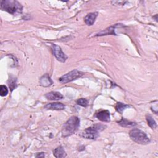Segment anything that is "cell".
<instances>
[{"label":"cell","mask_w":158,"mask_h":158,"mask_svg":"<svg viewBox=\"0 0 158 158\" xmlns=\"http://www.w3.org/2000/svg\"><path fill=\"white\" fill-rule=\"evenodd\" d=\"M80 122V118L78 117H70L62 126V136L66 138L75 133L79 128Z\"/></svg>","instance_id":"cell-1"},{"label":"cell","mask_w":158,"mask_h":158,"mask_svg":"<svg viewBox=\"0 0 158 158\" xmlns=\"http://www.w3.org/2000/svg\"><path fill=\"white\" fill-rule=\"evenodd\" d=\"M1 9L12 15H19L22 12L23 6L15 0H2L1 1Z\"/></svg>","instance_id":"cell-2"},{"label":"cell","mask_w":158,"mask_h":158,"mask_svg":"<svg viewBox=\"0 0 158 158\" xmlns=\"http://www.w3.org/2000/svg\"><path fill=\"white\" fill-rule=\"evenodd\" d=\"M106 127L107 126L105 125L99 123L94 124L84 130L81 133V136L86 139H96L99 136V133Z\"/></svg>","instance_id":"cell-3"},{"label":"cell","mask_w":158,"mask_h":158,"mask_svg":"<svg viewBox=\"0 0 158 158\" xmlns=\"http://www.w3.org/2000/svg\"><path fill=\"white\" fill-rule=\"evenodd\" d=\"M130 138L135 143L140 144H147L150 142V139L147 135L138 128H133L129 132Z\"/></svg>","instance_id":"cell-4"},{"label":"cell","mask_w":158,"mask_h":158,"mask_svg":"<svg viewBox=\"0 0 158 158\" xmlns=\"http://www.w3.org/2000/svg\"><path fill=\"white\" fill-rule=\"evenodd\" d=\"M83 75L84 73L83 72L75 69L67 73L66 74H64L59 78V81L62 83H67L80 78Z\"/></svg>","instance_id":"cell-5"},{"label":"cell","mask_w":158,"mask_h":158,"mask_svg":"<svg viewBox=\"0 0 158 158\" xmlns=\"http://www.w3.org/2000/svg\"><path fill=\"white\" fill-rule=\"evenodd\" d=\"M51 50L53 55L55 56L56 59L60 62H65L67 59V56L62 51L61 48L56 44H51Z\"/></svg>","instance_id":"cell-6"},{"label":"cell","mask_w":158,"mask_h":158,"mask_svg":"<svg viewBox=\"0 0 158 158\" xmlns=\"http://www.w3.org/2000/svg\"><path fill=\"white\" fill-rule=\"evenodd\" d=\"M101 122H109L110 120V112L107 110H101L96 112L94 115Z\"/></svg>","instance_id":"cell-7"},{"label":"cell","mask_w":158,"mask_h":158,"mask_svg":"<svg viewBox=\"0 0 158 158\" xmlns=\"http://www.w3.org/2000/svg\"><path fill=\"white\" fill-rule=\"evenodd\" d=\"M44 109L48 110H61L65 109V105L62 102H56L52 103H48L44 106Z\"/></svg>","instance_id":"cell-8"},{"label":"cell","mask_w":158,"mask_h":158,"mask_svg":"<svg viewBox=\"0 0 158 158\" xmlns=\"http://www.w3.org/2000/svg\"><path fill=\"white\" fill-rule=\"evenodd\" d=\"M118 24H115L113 25L112 26H110L109 27H107V28H106L104 30H102L101 31H99V33H98L95 36H104V35H116L115 33V29L116 28V27L118 25Z\"/></svg>","instance_id":"cell-9"},{"label":"cell","mask_w":158,"mask_h":158,"mask_svg":"<svg viewBox=\"0 0 158 158\" xmlns=\"http://www.w3.org/2000/svg\"><path fill=\"white\" fill-rule=\"evenodd\" d=\"M98 15V13L97 12H90V13L88 14L84 18L85 23L89 26L93 25L95 22V20H96Z\"/></svg>","instance_id":"cell-10"},{"label":"cell","mask_w":158,"mask_h":158,"mask_svg":"<svg viewBox=\"0 0 158 158\" xmlns=\"http://www.w3.org/2000/svg\"><path fill=\"white\" fill-rule=\"evenodd\" d=\"M39 83L41 86L43 87H48L51 86L53 82L49 75L48 73H46L40 78Z\"/></svg>","instance_id":"cell-11"},{"label":"cell","mask_w":158,"mask_h":158,"mask_svg":"<svg viewBox=\"0 0 158 158\" xmlns=\"http://www.w3.org/2000/svg\"><path fill=\"white\" fill-rule=\"evenodd\" d=\"M45 97L51 101H57L62 99L63 98V95L58 91H51L45 94Z\"/></svg>","instance_id":"cell-12"},{"label":"cell","mask_w":158,"mask_h":158,"mask_svg":"<svg viewBox=\"0 0 158 158\" xmlns=\"http://www.w3.org/2000/svg\"><path fill=\"white\" fill-rule=\"evenodd\" d=\"M53 154L57 158L65 157L67 156L66 152H65L64 148L62 146H59L57 148H56L53 151Z\"/></svg>","instance_id":"cell-13"},{"label":"cell","mask_w":158,"mask_h":158,"mask_svg":"<svg viewBox=\"0 0 158 158\" xmlns=\"http://www.w3.org/2000/svg\"><path fill=\"white\" fill-rule=\"evenodd\" d=\"M117 123L122 127H127V128H130V127H135L137 124L135 122H131L128 120L126 118H122V119L119 121L117 122Z\"/></svg>","instance_id":"cell-14"},{"label":"cell","mask_w":158,"mask_h":158,"mask_svg":"<svg viewBox=\"0 0 158 158\" xmlns=\"http://www.w3.org/2000/svg\"><path fill=\"white\" fill-rule=\"evenodd\" d=\"M146 118L148 125L152 129H155L157 128V123H156V121L153 119V118L152 117L151 115H150L149 114H147L146 115Z\"/></svg>","instance_id":"cell-15"},{"label":"cell","mask_w":158,"mask_h":158,"mask_svg":"<svg viewBox=\"0 0 158 158\" xmlns=\"http://www.w3.org/2000/svg\"><path fill=\"white\" fill-rule=\"evenodd\" d=\"M130 106L127 105V104H123L122 102H118L116 105H115V109L116 110L119 112L120 114H122L123 111L127 108V107H129Z\"/></svg>","instance_id":"cell-16"},{"label":"cell","mask_w":158,"mask_h":158,"mask_svg":"<svg viewBox=\"0 0 158 158\" xmlns=\"http://www.w3.org/2000/svg\"><path fill=\"white\" fill-rule=\"evenodd\" d=\"M76 102L78 105H80L82 107H86L89 104L88 101L85 98H80L78 100H77Z\"/></svg>","instance_id":"cell-17"},{"label":"cell","mask_w":158,"mask_h":158,"mask_svg":"<svg viewBox=\"0 0 158 158\" xmlns=\"http://www.w3.org/2000/svg\"><path fill=\"white\" fill-rule=\"evenodd\" d=\"M8 83H9V88L11 89V91H12L13 89H14L17 87L16 80L14 78H11V77H10L9 78V81H8Z\"/></svg>","instance_id":"cell-18"},{"label":"cell","mask_w":158,"mask_h":158,"mask_svg":"<svg viewBox=\"0 0 158 158\" xmlns=\"http://www.w3.org/2000/svg\"><path fill=\"white\" fill-rule=\"evenodd\" d=\"M8 94V89L6 86L1 85L0 86V95L1 96H5Z\"/></svg>","instance_id":"cell-19"},{"label":"cell","mask_w":158,"mask_h":158,"mask_svg":"<svg viewBox=\"0 0 158 158\" xmlns=\"http://www.w3.org/2000/svg\"><path fill=\"white\" fill-rule=\"evenodd\" d=\"M44 156H45L44 152H38V153L36 155V157H44Z\"/></svg>","instance_id":"cell-20"}]
</instances>
